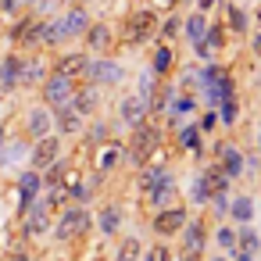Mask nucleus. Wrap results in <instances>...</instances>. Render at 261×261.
<instances>
[{
	"instance_id": "obj_1",
	"label": "nucleus",
	"mask_w": 261,
	"mask_h": 261,
	"mask_svg": "<svg viewBox=\"0 0 261 261\" xmlns=\"http://www.w3.org/2000/svg\"><path fill=\"white\" fill-rule=\"evenodd\" d=\"M133 136H129V143H125V158L140 168V165H147L150 158H154V150L161 147V133L150 125V122H143V125H136V129H129Z\"/></svg>"
},
{
	"instance_id": "obj_2",
	"label": "nucleus",
	"mask_w": 261,
	"mask_h": 261,
	"mask_svg": "<svg viewBox=\"0 0 261 261\" xmlns=\"http://www.w3.org/2000/svg\"><path fill=\"white\" fill-rule=\"evenodd\" d=\"M75 90H79V83H75V79L50 72V75L40 83V104H47L50 111H58V108H65V104H72Z\"/></svg>"
},
{
	"instance_id": "obj_3",
	"label": "nucleus",
	"mask_w": 261,
	"mask_h": 261,
	"mask_svg": "<svg viewBox=\"0 0 261 261\" xmlns=\"http://www.w3.org/2000/svg\"><path fill=\"white\" fill-rule=\"evenodd\" d=\"M90 225H93L90 207L72 204V207H65V211H61V218H58V225H54V240L68 243V240H75V236H86V232H90Z\"/></svg>"
},
{
	"instance_id": "obj_4",
	"label": "nucleus",
	"mask_w": 261,
	"mask_h": 261,
	"mask_svg": "<svg viewBox=\"0 0 261 261\" xmlns=\"http://www.w3.org/2000/svg\"><path fill=\"white\" fill-rule=\"evenodd\" d=\"M204 247H207V225L204 218H186L182 232H179V250L186 261H200L204 257Z\"/></svg>"
},
{
	"instance_id": "obj_5",
	"label": "nucleus",
	"mask_w": 261,
	"mask_h": 261,
	"mask_svg": "<svg viewBox=\"0 0 261 261\" xmlns=\"http://www.w3.org/2000/svg\"><path fill=\"white\" fill-rule=\"evenodd\" d=\"M90 86H118L122 79H125V68L118 65V61H111V58H93L90 65H86V75H83Z\"/></svg>"
},
{
	"instance_id": "obj_6",
	"label": "nucleus",
	"mask_w": 261,
	"mask_h": 261,
	"mask_svg": "<svg viewBox=\"0 0 261 261\" xmlns=\"http://www.w3.org/2000/svg\"><path fill=\"white\" fill-rule=\"evenodd\" d=\"M158 36V15L154 11H133L129 18H125V40L129 43H150Z\"/></svg>"
},
{
	"instance_id": "obj_7",
	"label": "nucleus",
	"mask_w": 261,
	"mask_h": 261,
	"mask_svg": "<svg viewBox=\"0 0 261 261\" xmlns=\"http://www.w3.org/2000/svg\"><path fill=\"white\" fill-rule=\"evenodd\" d=\"M58 158H61V136H58V133H47V136H40L36 147L29 150V168L47 172Z\"/></svg>"
},
{
	"instance_id": "obj_8",
	"label": "nucleus",
	"mask_w": 261,
	"mask_h": 261,
	"mask_svg": "<svg viewBox=\"0 0 261 261\" xmlns=\"http://www.w3.org/2000/svg\"><path fill=\"white\" fill-rule=\"evenodd\" d=\"M54 207L47 204V200H36L33 207H25L22 211V229H25V236H47L50 229H54V215H50Z\"/></svg>"
},
{
	"instance_id": "obj_9",
	"label": "nucleus",
	"mask_w": 261,
	"mask_h": 261,
	"mask_svg": "<svg viewBox=\"0 0 261 261\" xmlns=\"http://www.w3.org/2000/svg\"><path fill=\"white\" fill-rule=\"evenodd\" d=\"M118 122H122L125 129H136V125L150 122V104H147L140 93H125V97L118 100Z\"/></svg>"
},
{
	"instance_id": "obj_10",
	"label": "nucleus",
	"mask_w": 261,
	"mask_h": 261,
	"mask_svg": "<svg viewBox=\"0 0 261 261\" xmlns=\"http://www.w3.org/2000/svg\"><path fill=\"white\" fill-rule=\"evenodd\" d=\"M186 218H190V211L186 207H179V204H172V207H161L158 215H154V232L158 236H179L182 232V225H186Z\"/></svg>"
},
{
	"instance_id": "obj_11",
	"label": "nucleus",
	"mask_w": 261,
	"mask_h": 261,
	"mask_svg": "<svg viewBox=\"0 0 261 261\" xmlns=\"http://www.w3.org/2000/svg\"><path fill=\"white\" fill-rule=\"evenodd\" d=\"M261 254V236L257 229L247 222V225H236V247H232V257L236 261H254Z\"/></svg>"
},
{
	"instance_id": "obj_12",
	"label": "nucleus",
	"mask_w": 261,
	"mask_h": 261,
	"mask_svg": "<svg viewBox=\"0 0 261 261\" xmlns=\"http://www.w3.org/2000/svg\"><path fill=\"white\" fill-rule=\"evenodd\" d=\"M222 47H225V25H222V22H211L207 33H204V40L193 47V54H197L200 61H215Z\"/></svg>"
},
{
	"instance_id": "obj_13",
	"label": "nucleus",
	"mask_w": 261,
	"mask_h": 261,
	"mask_svg": "<svg viewBox=\"0 0 261 261\" xmlns=\"http://www.w3.org/2000/svg\"><path fill=\"white\" fill-rule=\"evenodd\" d=\"M25 133H29L33 140H40V136L54 133V111H50L47 104L29 108V111H25Z\"/></svg>"
},
{
	"instance_id": "obj_14",
	"label": "nucleus",
	"mask_w": 261,
	"mask_h": 261,
	"mask_svg": "<svg viewBox=\"0 0 261 261\" xmlns=\"http://www.w3.org/2000/svg\"><path fill=\"white\" fill-rule=\"evenodd\" d=\"M40 193H43V175H40L36 168L22 172V175H18V207H22V211L33 207V204L40 200Z\"/></svg>"
},
{
	"instance_id": "obj_15",
	"label": "nucleus",
	"mask_w": 261,
	"mask_h": 261,
	"mask_svg": "<svg viewBox=\"0 0 261 261\" xmlns=\"http://www.w3.org/2000/svg\"><path fill=\"white\" fill-rule=\"evenodd\" d=\"M58 25H61V36H65V43L68 40H75V36H83L86 33V25H90V15H86V8H79V4H72L61 18H58Z\"/></svg>"
},
{
	"instance_id": "obj_16",
	"label": "nucleus",
	"mask_w": 261,
	"mask_h": 261,
	"mask_svg": "<svg viewBox=\"0 0 261 261\" xmlns=\"http://www.w3.org/2000/svg\"><path fill=\"white\" fill-rule=\"evenodd\" d=\"M83 125H86V118L72 104H65V108L54 111V133L58 136H75V133H83Z\"/></svg>"
},
{
	"instance_id": "obj_17",
	"label": "nucleus",
	"mask_w": 261,
	"mask_h": 261,
	"mask_svg": "<svg viewBox=\"0 0 261 261\" xmlns=\"http://www.w3.org/2000/svg\"><path fill=\"white\" fill-rule=\"evenodd\" d=\"M147 197H150V204L161 211V207H172L175 204V197H179V186H175V175L172 172H165L161 179H158V186L154 190H147Z\"/></svg>"
},
{
	"instance_id": "obj_18",
	"label": "nucleus",
	"mask_w": 261,
	"mask_h": 261,
	"mask_svg": "<svg viewBox=\"0 0 261 261\" xmlns=\"http://www.w3.org/2000/svg\"><path fill=\"white\" fill-rule=\"evenodd\" d=\"M22 58L18 54H8L4 61H0V90L4 93H11V90H18L22 86Z\"/></svg>"
},
{
	"instance_id": "obj_19",
	"label": "nucleus",
	"mask_w": 261,
	"mask_h": 261,
	"mask_svg": "<svg viewBox=\"0 0 261 261\" xmlns=\"http://www.w3.org/2000/svg\"><path fill=\"white\" fill-rule=\"evenodd\" d=\"M215 165L229 175V179H240L243 175V154H240V147H232V143H225V147H218V154H215Z\"/></svg>"
},
{
	"instance_id": "obj_20",
	"label": "nucleus",
	"mask_w": 261,
	"mask_h": 261,
	"mask_svg": "<svg viewBox=\"0 0 261 261\" xmlns=\"http://www.w3.org/2000/svg\"><path fill=\"white\" fill-rule=\"evenodd\" d=\"M254 211H257V207H254V197H250V193H236V197H229V211H225V215H229L236 225L254 222Z\"/></svg>"
},
{
	"instance_id": "obj_21",
	"label": "nucleus",
	"mask_w": 261,
	"mask_h": 261,
	"mask_svg": "<svg viewBox=\"0 0 261 261\" xmlns=\"http://www.w3.org/2000/svg\"><path fill=\"white\" fill-rule=\"evenodd\" d=\"M122 222H125V211H122L118 204H104L100 215H97V229H100V236H118Z\"/></svg>"
},
{
	"instance_id": "obj_22",
	"label": "nucleus",
	"mask_w": 261,
	"mask_h": 261,
	"mask_svg": "<svg viewBox=\"0 0 261 261\" xmlns=\"http://www.w3.org/2000/svg\"><path fill=\"white\" fill-rule=\"evenodd\" d=\"M207 25H211V18H207L204 11H193V15H186V18H182V36H186V43H190V47H197V43L204 40Z\"/></svg>"
},
{
	"instance_id": "obj_23",
	"label": "nucleus",
	"mask_w": 261,
	"mask_h": 261,
	"mask_svg": "<svg viewBox=\"0 0 261 261\" xmlns=\"http://www.w3.org/2000/svg\"><path fill=\"white\" fill-rule=\"evenodd\" d=\"M83 36H86V47H90L93 54L111 50V25H104V22H90Z\"/></svg>"
},
{
	"instance_id": "obj_24",
	"label": "nucleus",
	"mask_w": 261,
	"mask_h": 261,
	"mask_svg": "<svg viewBox=\"0 0 261 261\" xmlns=\"http://www.w3.org/2000/svg\"><path fill=\"white\" fill-rule=\"evenodd\" d=\"M172 68H175V50H172L168 43H158L154 54H150V72H154L158 79H168Z\"/></svg>"
},
{
	"instance_id": "obj_25",
	"label": "nucleus",
	"mask_w": 261,
	"mask_h": 261,
	"mask_svg": "<svg viewBox=\"0 0 261 261\" xmlns=\"http://www.w3.org/2000/svg\"><path fill=\"white\" fill-rule=\"evenodd\" d=\"M86 65H90V58L79 50V54H65V58H58V65H54V72L58 75H68V79H83L86 75Z\"/></svg>"
},
{
	"instance_id": "obj_26",
	"label": "nucleus",
	"mask_w": 261,
	"mask_h": 261,
	"mask_svg": "<svg viewBox=\"0 0 261 261\" xmlns=\"http://www.w3.org/2000/svg\"><path fill=\"white\" fill-rule=\"evenodd\" d=\"M72 108H75L83 118L97 115V108H100V90H97V86H79L75 97H72Z\"/></svg>"
},
{
	"instance_id": "obj_27",
	"label": "nucleus",
	"mask_w": 261,
	"mask_h": 261,
	"mask_svg": "<svg viewBox=\"0 0 261 261\" xmlns=\"http://www.w3.org/2000/svg\"><path fill=\"white\" fill-rule=\"evenodd\" d=\"M179 147H182V150H190V154H200V150H204V133L197 129V122L179 125Z\"/></svg>"
},
{
	"instance_id": "obj_28",
	"label": "nucleus",
	"mask_w": 261,
	"mask_h": 261,
	"mask_svg": "<svg viewBox=\"0 0 261 261\" xmlns=\"http://www.w3.org/2000/svg\"><path fill=\"white\" fill-rule=\"evenodd\" d=\"M165 172H168L165 165H150V161H147V165H140V190H143V193H147V190H154V186H158V179H161Z\"/></svg>"
},
{
	"instance_id": "obj_29",
	"label": "nucleus",
	"mask_w": 261,
	"mask_h": 261,
	"mask_svg": "<svg viewBox=\"0 0 261 261\" xmlns=\"http://www.w3.org/2000/svg\"><path fill=\"white\" fill-rule=\"evenodd\" d=\"M47 79V65L43 61H25L22 65V86H36Z\"/></svg>"
},
{
	"instance_id": "obj_30",
	"label": "nucleus",
	"mask_w": 261,
	"mask_h": 261,
	"mask_svg": "<svg viewBox=\"0 0 261 261\" xmlns=\"http://www.w3.org/2000/svg\"><path fill=\"white\" fill-rule=\"evenodd\" d=\"M215 111H218V122H222L225 129H232V125H236V118H240V104H236V97L222 100V104H218Z\"/></svg>"
},
{
	"instance_id": "obj_31",
	"label": "nucleus",
	"mask_w": 261,
	"mask_h": 261,
	"mask_svg": "<svg viewBox=\"0 0 261 261\" xmlns=\"http://www.w3.org/2000/svg\"><path fill=\"white\" fill-rule=\"evenodd\" d=\"M118 161H122V147H118V143H108V147H100V154H97V168H100V172L115 168Z\"/></svg>"
},
{
	"instance_id": "obj_32",
	"label": "nucleus",
	"mask_w": 261,
	"mask_h": 261,
	"mask_svg": "<svg viewBox=\"0 0 261 261\" xmlns=\"http://www.w3.org/2000/svg\"><path fill=\"white\" fill-rule=\"evenodd\" d=\"M229 29H232L236 36H247V29H250V22H247V11H243L240 4H229Z\"/></svg>"
},
{
	"instance_id": "obj_33",
	"label": "nucleus",
	"mask_w": 261,
	"mask_h": 261,
	"mask_svg": "<svg viewBox=\"0 0 261 261\" xmlns=\"http://www.w3.org/2000/svg\"><path fill=\"white\" fill-rule=\"evenodd\" d=\"M140 254H143L140 240H136V236H125L122 247H118V254H115V261H140Z\"/></svg>"
},
{
	"instance_id": "obj_34",
	"label": "nucleus",
	"mask_w": 261,
	"mask_h": 261,
	"mask_svg": "<svg viewBox=\"0 0 261 261\" xmlns=\"http://www.w3.org/2000/svg\"><path fill=\"white\" fill-rule=\"evenodd\" d=\"M215 240H218V247H222V250H229V254H232V247H236V225L222 222V225L215 229Z\"/></svg>"
},
{
	"instance_id": "obj_35",
	"label": "nucleus",
	"mask_w": 261,
	"mask_h": 261,
	"mask_svg": "<svg viewBox=\"0 0 261 261\" xmlns=\"http://www.w3.org/2000/svg\"><path fill=\"white\" fill-rule=\"evenodd\" d=\"M158 33H161L165 40H175V36L182 33V18H179V15H168L165 22H158Z\"/></svg>"
},
{
	"instance_id": "obj_36",
	"label": "nucleus",
	"mask_w": 261,
	"mask_h": 261,
	"mask_svg": "<svg viewBox=\"0 0 261 261\" xmlns=\"http://www.w3.org/2000/svg\"><path fill=\"white\" fill-rule=\"evenodd\" d=\"M140 261H172V250H168L165 243H154V247H147V250L140 254Z\"/></svg>"
},
{
	"instance_id": "obj_37",
	"label": "nucleus",
	"mask_w": 261,
	"mask_h": 261,
	"mask_svg": "<svg viewBox=\"0 0 261 261\" xmlns=\"http://www.w3.org/2000/svg\"><path fill=\"white\" fill-rule=\"evenodd\" d=\"M215 125H218V111H207V115L197 122V129H200V133H211Z\"/></svg>"
},
{
	"instance_id": "obj_38",
	"label": "nucleus",
	"mask_w": 261,
	"mask_h": 261,
	"mask_svg": "<svg viewBox=\"0 0 261 261\" xmlns=\"http://www.w3.org/2000/svg\"><path fill=\"white\" fill-rule=\"evenodd\" d=\"M90 136H93V140H108V125H93Z\"/></svg>"
},
{
	"instance_id": "obj_39",
	"label": "nucleus",
	"mask_w": 261,
	"mask_h": 261,
	"mask_svg": "<svg viewBox=\"0 0 261 261\" xmlns=\"http://www.w3.org/2000/svg\"><path fill=\"white\" fill-rule=\"evenodd\" d=\"M193 4H197V11H204V15H207V11L215 8V0H193Z\"/></svg>"
},
{
	"instance_id": "obj_40",
	"label": "nucleus",
	"mask_w": 261,
	"mask_h": 261,
	"mask_svg": "<svg viewBox=\"0 0 261 261\" xmlns=\"http://www.w3.org/2000/svg\"><path fill=\"white\" fill-rule=\"evenodd\" d=\"M18 4H15V0H0V15H4V11H15Z\"/></svg>"
},
{
	"instance_id": "obj_41",
	"label": "nucleus",
	"mask_w": 261,
	"mask_h": 261,
	"mask_svg": "<svg viewBox=\"0 0 261 261\" xmlns=\"http://www.w3.org/2000/svg\"><path fill=\"white\" fill-rule=\"evenodd\" d=\"M154 4H161V11H172V8L179 4V0H154Z\"/></svg>"
},
{
	"instance_id": "obj_42",
	"label": "nucleus",
	"mask_w": 261,
	"mask_h": 261,
	"mask_svg": "<svg viewBox=\"0 0 261 261\" xmlns=\"http://www.w3.org/2000/svg\"><path fill=\"white\" fill-rule=\"evenodd\" d=\"M8 261H29V254H25V250H15V254H11Z\"/></svg>"
},
{
	"instance_id": "obj_43",
	"label": "nucleus",
	"mask_w": 261,
	"mask_h": 261,
	"mask_svg": "<svg viewBox=\"0 0 261 261\" xmlns=\"http://www.w3.org/2000/svg\"><path fill=\"white\" fill-rule=\"evenodd\" d=\"M8 143V133H4V125H0V147H4Z\"/></svg>"
},
{
	"instance_id": "obj_44",
	"label": "nucleus",
	"mask_w": 261,
	"mask_h": 261,
	"mask_svg": "<svg viewBox=\"0 0 261 261\" xmlns=\"http://www.w3.org/2000/svg\"><path fill=\"white\" fill-rule=\"evenodd\" d=\"M15 4H18V8H22V4H36V0H15Z\"/></svg>"
},
{
	"instance_id": "obj_45",
	"label": "nucleus",
	"mask_w": 261,
	"mask_h": 261,
	"mask_svg": "<svg viewBox=\"0 0 261 261\" xmlns=\"http://www.w3.org/2000/svg\"><path fill=\"white\" fill-rule=\"evenodd\" d=\"M72 4H79V8H86V4H90V0H72Z\"/></svg>"
},
{
	"instance_id": "obj_46",
	"label": "nucleus",
	"mask_w": 261,
	"mask_h": 261,
	"mask_svg": "<svg viewBox=\"0 0 261 261\" xmlns=\"http://www.w3.org/2000/svg\"><path fill=\"white\" fill-rule=\"evenodd\" d=\"M257 154H261V129H257Z\"/></svg>"
},
{
	"instance_id": "obj_47",
	"label": "nucleus",
	"mask_w": 261,
	"mask_h": 261,
	"mask_svg": "<svg viewBox=\"0 0 261 261\" xmlns=\"http://www.w3.org/2000/svg\"><path fill=\"white\" fill-rule=\"evenodd\" d=\"M215 261H222V257H215Z\"/></svg>"
}]
</instances>
